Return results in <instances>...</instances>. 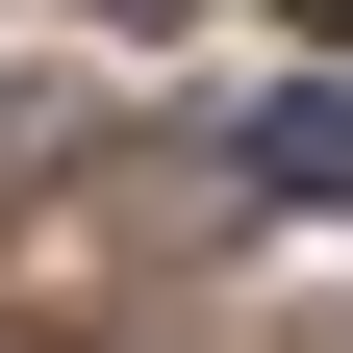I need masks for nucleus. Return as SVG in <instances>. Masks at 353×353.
Returning <instances> with one entry per match:
<instances>
[{"mask_svg": "<svg viewBox=\"0 0 353 353\" xmlns=\"http://www.w3.org/2000/svg\"><path fill=\"white\" fill-rule=\"evenodd\" d=\"M228 152H252V202H353V76H303V101H252Z\"/></svg>", "mask_w": 353, "mask_h": 353, "instance_id": "obj_1", "label": "nucleus"}, {"mask_svg": "<svg viewBox=\"0 0 353 353\" xmlns=\"http://www.w3.org/2000/svg\"><path fill=\"white\" fill-rule=\"evenodd\" d=\"M303 26H328V51H353V0H303Z\"/></svg>", "mask_w": 353, "mask_h": 353, "instance_id": "obj_2", "label": "nucleus"}]
</instances>
